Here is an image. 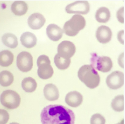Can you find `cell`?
<instances>
[{
    "label": "cell",
    "instance_id": "1",
    "mask_svg": "<svg viewBox=\"0 0 125 124\" xmlns=\"http://www.w3.org/2000/svg\"><path fill=\"white\" fill-rule=\"evenodd\" d=\"M75 120L73 112L62 105H49L41 113L42 124H74Z\"/></svg>",
    "mask_w": 125,
    "mask_h": 124
},
{
    "label": "cell",
    "instance_id": "2",
    "mask_svg": "<svg viewBox=\"0 0 125 124\" xmlns=\"http://www.w3.org/2000/svg\"><path fill=\"white\" fill-rule=\"evenodd\" d=\"M78 76L80 81L91 89L95 88L100 84V76L92 65H85L79 69Z\"/></svg>",
    "mask_w": 125,
    "mask_h": 124
},
{
    "label": "cell",
    "instance_id": "3",
    "mask_svg": "<svg viewBox=\"0 0 125 124\" xmlns=\"http://www.w3.org/2000/svg\"><path fill=\"white\" fill-rule=\"evenodd\" d=\"M86 26V20L81 15H74L63 26V32L69 36H75Z\"/></svg>",
    "mask_w": 125,
    "mask_h": 124
},
{
    "label": "cell",
    "instance_id": "4",
    "mask_svg": "<svg viewBox=\"0 0 125 124\" xmlns=\"http://www.w3.org/2000/svg\"><path fill=\"white\" fill-rule=\"evenodd\" d=\"M1 105L8 109H14L19 106L21 98L18 93L11 90H6L1 95Z\"/></svg>",
    "mask_w": 125,
    "mask_h": 124
},
{
    "label": "cell",
    "instance_id": "5",
    "mask_svg": "<svg viewBox=\"0 0 125 124\" xmlns=\"http://www.w3.org/2000/svg\"><path fill=\"white\" fill-rule=\"evenodd\" d=\"M38 75L42 79H48L52 76L54 70L51 65V61L47 55H40L37 60Z\"/></svg>",
    "mask_w": 125,
    "mask_h": 124
},
{
    "label": "cell",
    "instance_id": "6",
    "mask_svg": "<svg viewBox=\"0 0 125 124\" xmlns=\"http://www.w3.org/2000/svg\"><path fill=\"white\" fill-rule=\"evenodd\" d=\"M93 67L102 73H107L110 71L113 67L112 61L108 57H98L93 55L91 59Z\"/></svg>",
    "mask_w": 125,
    "mask_h": 124
},
{
    "label": "cell",
    "instance_id": "7",
    "mask_svg": "<svg viewBox=\"0 0 125 124\" xmlns=\"http://www.w3.org/2000/svg\"><path fill=\"white\" fill-rule=\"evenodd\" d=\"M17 66L22 72H29L32 69L33 57L28 52H22L17 57Z\"/></svg>",
    "mask_w": 125,
    "mask_h": 124
},
{
    "label": "cell",
    "instance_id": "8",
    "mask_svg": "<svg viewBox=\"0 0 125 124\" xmlns=\"http://www.w3.org/2000/svg\"><path fill=\"white\" fill-rule=\"evenodd\" d=\"M90 10L89 4L87 1H76L66 6L68 14H87Z\"/></svg>",
    "mask_w": 125,
    "mask_h": 124
},
{
    "label": "cell",
    "instance_id": "9",
    "mask_svg": "<svg viewBox=\"0 0 125 124\" xmlns=\"http://www.w3.org/2000/svg\"><path fill=\"white\" fill-rule=\"evenodd\" d=\"M76 48L73 42L68 41H63L57 47V54L65 59H70L75 54Z\"/></svg>",
    "mask_w": 125,
    "mask_h": 124
},
{
    "label": "cell",
    "instance_id": "10",
    "mask_svg": "<svg viewBox=\"0 0 125 124\" xmlns=\"http://www.w3.org/2000/svg\"><path fill=\"white\" fill-rule=\"evenodd\" d=\"M124 74L121 71H116L107 76L106 83L110 89L116 90L124 84Z\"/></svg>",
    "mask_w": 125,
    "mask_h": 124
},
{
    "label": "cell",
    "instance_id": "11",
    "mask_svg": "<svg viewBox=\"0 0 125 124\" xmlns=\"http://www.w3.org/2000/svg\"><path fill=\"white\" fill-rule=\"evenodd\" d=\"M97 39L99 42L106 44L110 42L112 36V32L110 28L107 26H101L97 28L96 31Z\"/></svg>",
    "mask_w": 125,
    "mask_h": 124
},
{
    "label": "cell",
    "instance_id": "12",
    "mask_svg": "<svg viewBox=\"0 0 125 124\" xmlns=\"http://www.w3.org/2000/svg\"><path fill=\"white\" fill-rule=\"evenodd\" d=\"M46 22V19L42 14L35 13L30 15L28 19V24L33 29H40L43 27Z\"/></svg>",
    "mask_w": 125,
    "mask_h": 124
},
{
    "label": "cell",
    "instance_id": "13",
    "mask_svg": "<svg viewBox=\"0 0 125 124\" xmlns=\"http://www.w3.org/2000/svg\"><path fill=\"white\" fill-rule=\"evenodd\" d=\"M65 103L73 107H78L82 104L83 97L80 92L72 91L67 94L65 96Z\"/></svg>",
    "mask_w": 125,
    "mask_h": 124
},
{
    "label": "cell",
    "instance_id": "14",
    "mask_svg": "<svg viewBox=\"0 0 125 124\" xmlns=\"http://www.w3.org/2000/svg\"><path fill=\"white\" fill-rule=\"evenodd\" d=\"M46 33L48 38L53 41H58L62 37L63 29L55 24H50L46 28Z\"/></svg>",
    "mask_w": 125,
    "mask_h": 124
},
{
    "label": "cell",
    "instance_id": "15",
    "mask_svg": "<svg viewBox=\"0 0 125 124\" xmlns=\"http://www.w3.org/2000/svg\"><path fill=\"white\" fill-rule=\"evenodd\" d=\"M43 92L44 97L49 101H55L58 100L59 98V92L58 88L53 84H48L46 85Z\"/></svg>",
    "mask_w": 125,
    "mask_h": 124
},
{
    "label": "cell",
    "instance_id": "16",
    "mask_svg": "<svg viewBox=\"0 0 125 124\" xmlns=\"http://www.w3.org/2000/svg\"><path fill=\"white\" fill-rule=\"evenodd\" d=\"M21 41L22 44L28 49L35 47L37 42V38L36 36L32 33L25 32L22 35L21 37Z\"/></svg>",
    "mask_w": 125,
    "mask_h": 124
},
{
    "label": "cell",
    "instance_id": "17",
    "mask_svg": "<svg viewBox=\"0 0 125 124\" xmlns=\"http://www.w3.org/2000/svg\"><path fill=\"white\" fill-rule=\"evenodd\" d=\"M11 10L15 15L21 16L27 13L28 10V5L23 1H16L12 4Z\"/></svg>",
    "mask_w": 125,
    "mask_h": 124
},
{
    "label": "cell",
    "instance_id": "18",
    "mask_svg": "<svg viewBox=\"0 0 125 124\" xmlns=\"http://www.w3.org/2000/svg\"><path fill=\"white\" fill-rule=\"evenodd\" d=\"M95 17L98 22L106 23L110 18V12L109 9L105 7H101L96 11Z\"/></svg>",
    "mask_w": 125,
    "mask_h": 124
},
{
    "label": "cell",
    "instance_id": "19",
    "mask_svg": "<svg viewBox=\"0 0 125 124\" xmlns=\"http://www.w3.org/2000/svg\"><path fill=\"white\" fill-rule=\"evenodd\" d=\"M14 60V55L8 50H3L0 52V65L3 67H9Z\"/></svg>",
    "mask_w": 125,
    "mask_h": 124
},
{
    "label": "cell",
    "instance_id": "20",
    "mask_svg": "<svg viewBox=\"0 0 125 124\" xmlns=\"http://www.w3.org/2000/svg\"><path fill=\"white\" fill-rule=\"evenodd\" d=\"M2 41L6 46L14 49L18 46V40L16 35L12 33H6L2 36Z\"/></svg>",
    "mask_w": 125,
    "mask_h": 124
},
{
    "label": "cell",
    "instance_id": "21",
    "mask_svg": "<svg viewBox=\"0 0 125 124\" xmlns=\"http://www.w3.org/2000/svg\"><path fill=\"white\" fill-rule=\"evenodd\" d=\"M22 87L25 92L27 93H31L36 90L37 83L33 78L29 77L23 79L22 82Z\"/></svg>",
    "mask_w": 125,
    "mask_h": 124
},
{
    "label": "cell",
    "instance_id": "22",
    "mask_svg": "<svg viewBox=\"0 0 125 124\" xmlns=\"http://www.w3.org/2000/svg\"><path fill=\"white\" fill-rule=\"evenodd\" d=\"M125 98L123 95L116 96L112 100L111 106L115 111L121 112L125 109Z\"/></svg>",
    "mask_w": 125,
    "mask_h": 124
},
{
    "label": "cell",
    "instance_id": "23",
    "mask_svg": "<svg viewBox=\"0 0 125 124\" xmlns=\"http://www.w3.org/2000/svg\"><path fill=\"white\" fill-rule=\"evenodd\" d=\"M14 76L8 71H3L0 73V84L3 87H8L14 81Z\"/></svg>",
    "mask_w": 125,
    "mask_h": 124
},
{
    "label": "cell",
    "instance_id": "24",
    "mask_svg": "<svg viewBox=\"0 0 125 124\" xmlns=\"http://www.w3.org/2000/svg\"><path fill=\"white\" fill-rule=\"evenodd\" d=\"M71 60L70 59H65L56 54L54 57V63L60 70H65L70 67Z\"/></svg>",
    "mask_w": 125,
    "mask_h": 124
},
{
    "label": "cell",
    "instance_id": "25",
    "mask_svg": "<svg viewBox=\"0 0 125 124\" xmlns=\"http://www.w3.org/2000/svg\"><path fill=\"white\" fill-rule=\"evenodd\" d=\"M91 124H105V119L100 114H95L92 115L90 120Z\"/></svg>",
    "mask_w": 125,
    "mask_h": 124
},
{
    "label": "cell",
    "instance_id": "26",
    "mask_svg": "<svg viewBox=\"0 0 125 124\" xmlns=\"http://www.w3.org/2000/svg\"><path fill=\"white\" fill-rule=\"evenodd\" d=\"M9 119V114L5 109L0 108V124H6Z\"/></svg>",
    "mask_w": 125,
    "mask_h": 124
},
{
    "label": "cell",
    "instance_id": "27",
    "mask_svg": "<svg viewBox=\"0 0 125 124\" xmlns=\"http://www.w3.org/2000/svg\"><path fill=\"white\" fill-rule=\"evenodd\" d=\"M124 8L122 7V8H120L117 11V13H116V17H117L118 20L119 22L121 23H124V15H125V12H124Z\"/></svg>",
    "mask_w": 125,
    "mask_h": 124
},
{
    "label": "cell",
    "instance_id": "28",
    "mask_svg": "<svg viewBox=\"0 0 125 124\" xmlns=\"http://www.w3.org/2000/svg\"><path fill=\"white\" fill-rule=\"evenodd\" d=\"M124 34H125L124 30H121L120 31V32L118 33V39L120 41V43L122 44H124V40H125V38H124Z\"/></svg>",
    "mask_w": 125,
    "mask_h": 124
},
{
    "label": "cell",
    "instance_id": "29",
    "mask_svg": "<svg viewBox=\"0 0 125 124\" xmlns=\"http://www.w3.org/2000/svg\"><path fill=\"white\" fill-rule=\"evenodd\" d=\"M124 124V120H122L120 123H118V124Z\"/></svg>",
    "mask_w": 125,
    "mask_h": 124
},
{
    "label": "cell",
    "instance_id": "30",
    "mask_svg": "<svg viewBox=\"0 0 125 124\" xmlns=\"http://www.w3.org/2000/svg\"><path fill=\"white\" fill-rule=\"evenodd\" d=\"M10 124H19V123H17V122H12L10 123Z\"/></svg>",
    "mask_w": 125,
    "mask_h": 124
}]
</instances>
